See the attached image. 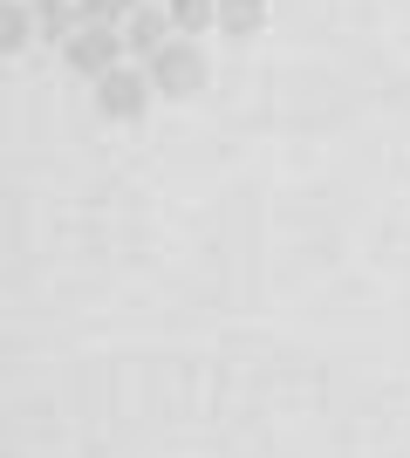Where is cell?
<instances>
[{
    "mask_svg": "<svg viewBox=\"0 0 410 458\" xmlns=\"http://www.w3.org/2000/svg\"><path fill=\"white\" fill-rule=\"evenodd\" d=\"M144 69H151V89L172 96V103L205 89V55H198V35H164L151 55H144Z\"/></svg>",
    "mask_w": 410,
    "mask_h": 458,
    "instance_id": "obj_1",
    "label": "cell"
},
{
    "mask_svg": "<svg viewBox=\"0 0 410 458\" xmlns=\"http://www.w3.org/2000/svg\"><path fill=\"white\" fill-rule=\"evenodd\" d=\"M123 62V28H103V21H76L69 41H62V69L69 76H89L96 82L103 69H117Z\"/></svg>",
    "mask_w": 410,
    "mask_h": 458,
    "instance_id": "obj_2",
    "label": "cell"
},
{
    "mask_svg": "<svg viewBox=\"0 0 410 458\" xmlns=\"http://www.w3.org/2000/svg\"><path fill=\"white\" fill-rule=\"evenodd\" d=\"M151 69H130V62H117V69H103L96 76V110L110 116V123H144V110H151Z\"/></svg>",
    "mask_w": 410,
    "mask_h": 458,
    "instance_id": "obj_3",
    "label": "cell"
},
{
    "mask_svg": "<svg viewBox=\"0 0 410 458\" xmlns=\"http://www.w3.org/2000/svg\"><path fill=\"white\" fill-rule=\"evenodd\" d=\"M164 35H172V14H164V0H137L130 14H123V55L144 62Z\"/></svg>",
    "mask_w": 410,
    "mask_h": 458,
    "instance_id": "obj_4",
    "label": "cell"
},
{
    "mask_svg": "<svg viewBox=\"0 0 410 458\" xmlns=\"http://www.w3.org/2000/svg\"><path fill=\"white\" fill-rule=\"evenodd\" d=\"M35 41V0H0V55H21Z\"/></svg>",
    "mask_w": 410,
    "mask_h": 458,
    "instance_id": "obj_5",
    "label": "cell"
},
{
    "mask_svg": "<svg viewBox=\"0 0 410 458\" xmlns=\"http://www.w3.org/2000/svg\"><path fill=\"white\" fill-rule=\"evenodd\" d=\"M260 28H267V0H219V35L247 41V35H260Z\"/></svg>",
    "mask_w": 410,
    "mask_h": 458,
    "instance_id": "obj_6",
    "label": "cell"
},
{
    "mask_svg": "<svg viewBox=\"0 0 410 458\" xmlns=\"http://www.w3.org/2000/svg\"><path fill=\"white\" fill-rule=\"evenodd\" d=\"M164 14H172V35H205L219 28V0H164Z\"/></svg>",
    "mask_w": 410,
    "mask_h": 458,
    "instance_id": "obj_7",
    "label": "cell"
},
{
    "mask_svg": "<svg viewBox=\"0 0 410 458\" xmlns=\"http://www.w3.org/2000/svg\"><path fill=\"white\" fill-rule=\"evenodd\" d=\"M69 28H76V0H35V41H69Z\"/></svg>",
    "mask_w": 410,
    "mask_h": 458,
    "instance_id": "obj_8",
    "label": "cell"
},
{
    "mask_svg": "<svg viewBox=\"0 0 410 458\" xmlns=\"http://www.w3.org/2000/svg\"><path fill=\"white\" fill-rule=\"evenodd\" d=\"M137 0H76V21H103V28H123Z\"/></svg>",
    "mask_w": 410,
    "mask_h": 458,
    "instance_id": "obj_9",
    "label": "cell"
}]
</instances>
